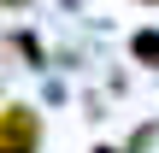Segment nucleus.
<instances>
[{
	"label": "nucleus",
	"mask_w": 159,
	"mask_h": 153,
	"mask_svg": "<svg viewBox=\"0 0 159 153\" xmlns=\"http://www.w3.org/2000/svg\"><path fill=\"white\" fill-rule=\"evenodd\" d=\"M35 136H41V124H35L30 106H6L0 112V153H35Z\"/></svg>",
	"instance_id": "nucleus-1"
},
{
	"label": "nucleus",
	"mask_w": 159,
	"mask_h": 153,
	"mask_svg": "<svg viewBox=\"0 0 159 153\" xmlns=\"http://www.w3.org/2000/svg\"><path fill=\"white\" fill-rule=\"evenodd\" d=\"M136 53L142 59H159V35H136Z\"/></svg>",
	"instance_id": "nucleus-2"
}]
</instances>
